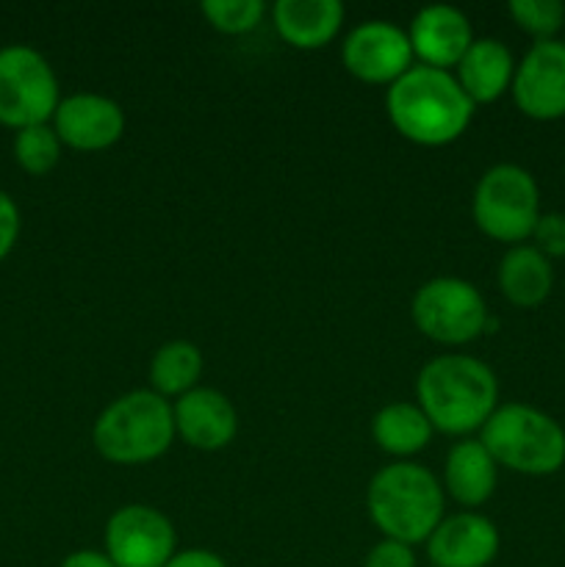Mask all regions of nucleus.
I'll list each match as a JSON object with an SVG mask.
<instances>
[{
    "label": "nucleus",
    "mask_w": 565,
    "mask_h": 567,
    "mask_svg": "<svg viewBox=\"0 0 565 567\" xmlns=\"http://www.w3.org/2000/svg\"><path fill=\"white\" fill-rule=\"evenodd\" d=\"M469 94L454 72L413 64L386 92V111L399 136L421 147H443L469 131L474 120Z\"/></svg>",
    "instance_id": "1"
},
{
    "label": "nucleus",
    "mask_w": 565,
    "mask_h": 567,
    "mask_svg": "<svg viewBox=\"0 0 565 567\" xmlns=\"http://www.w3.org/2000/svg\"><path fill=\"white\" fill-rule=\"evenodd\" d=\"M415 399L432 430L471 435L499 408V382L491 365L471 354H438L415 377Z\"/></svg>",
    "instance_id": "2"
},
{
    "label": "nucleus",
    "mask_w": 565,
    "mask_h": 567,
    "mask_svg": "<svg viewBox=\"0 0 565 567\" xmlns=\"http://www.w3.org/2000/svg\"><path fill=\"white\" fill-rule=\"evenodd\" d=\"M366 509L382 537L419 546L443 520V485L424 465L399 460L371 476Z\"/></svg>",
    "instance_id": "3"
},
{
    "label": "nucleus",
    "mask_w": 565,
    "mask_h": 567,
    "mask_svg": "<svg viewBox=\"0 0 565 567\" xmlns=\"http://www.w3.org/2000/svg\"><path fill=\"white\" fill-rule=\"evenodd\" d=\"M177 437L170 399L150 388L122 393L103 413L92 430L94 449L114 465H144L164 457Z\"/></svg>",
    "instance_id": "4"
},
{
    "label": "nucleus",
    "mask_w": 565,
    "mask_h": 567,
    "mask_svg": "<svg viewBox=\"0 0 565 567\" xmlns=\"http://www.w3.org/2000/svg\"><path fill=\"white\" fill-rule=\"evenodd\" d=\"M480 441L499 468L513 474L552 476L565 465V430L532 404H499L480 430Z\"/></svg>",
    "instance_id": "5"
},
{
    "label": "nucleus",
    "mask_w": 565,
    "mask_h": 567,
    "mask_svg": "<svg viewBox=\"0 0 565 567\" xmlns=\"http://www.w3.org/2000/svg\"><path fill=\"white\" fill-rule=\"evenodd\" d=\"M474 225L499 244L530 241L541 219V188L530 169L518 164H496L476 181L471 197Z\"/></svg>",
    "instance_id": "6"
},
{
    "label": "nucleus",
    "mask_w": 565,
    "mask_h": 567,
    "mask_svg": "<svg viewBox=\"0 0 565 567\" xmlns=\"http://www.w3.org/2000/svg\"><path fill=\"white\" fill-rule=\"evenodd\" d=\"M61 103L59 78L39 50L9 44L0 50V125H48Z\"/></svg>",
    "instance_id": "7"
},
{
    "label": "nucleus",
    "mask_w": 565,
    "mask_h": 567,
    "mask_svg": "<svg viewBox=\"0 0 565 567\" xmlns=\"http://www.w3.org/2000/svg\"><path fill=\"white\" fill-rule=\"evenodd\" d=\"M410 316L419 332L443 347H463L487 330L485 297L460 277L427 280L410 302Z\"/></svg>",
    "instance_id": "8"
},
{
    "label": "nucleus",
    "mask_w": 565,
    "mask_h": 567,
    "mask_svg": "<svg viewBox=\"0 0 565 567\" xmlns=\"http://www.w3.org/2000/svg\"><path fill=\"white\" fill-rule=\"evenodd\" d=\"M105 554L116 567H166L177 554L172 520L147 504H125L105 524Z\"/></svg>",
    "instance_id": "9"
},
{
    "label": "nucleus",
    "mask_w": 565,
    "mask_h": 567,
    "mask_svg": "<svg viewBox=\"0 0 565 567\" xmlns=\"http://www.w3.org/2000/svg\"><path fill=\"white\" fill-rule=\"evenodd\" d=\"M343 70L371 86H391L413 66L408 31L388 20L360 22L341 44Z\"/></svg>",
    "instance_id": "10"
},
{
    "label": "nucleus",
    "mask_w": 565,
    "mask_h": 567,
    "mask_svg": "<svg viewBox=\"0 0 565 567\" xmlns=\"http://www.w3.org/2000/svg\"><path fill=\"white\" fill-rule=\"evenodd\" d=\"M515 109L535 122H554L565 116V42H535L515 64Z\"/></svg>",
    "instance_id": "11"
},
{
    "label": "nucleus",
    "mask_w": 565,
    "mask_h": 567,
    "mask_svg": "<svg viewBox=\"0 0 565 567\" xmlns=\"http://www.w3.org/2000/svg\"><path fill=\"white\" fill-rule=\"evenodd\" d=\"M125 111L116 100L97 92L70 94L53 114V131L61 144L81 153H100L114 147L125 133Z\"/></svg>",
    "instance_id": "12"
},
{
    "label": "nucleus",
    "mask_w": 565,
    "mask_h": 567,
    "mask_svg": "<svg viewBox=\"0 0 565 567\" xmlns=\"http://www.w3.org/2000/svg\"><path fill=\"white\" fill-rule=\"evenodd\" d=\"M499 548L502 537L496 524L474 509H465L443 515L427 540V557L435 567H487L499 557Z\"/></svg>",
    "instance_id": "13"
},
{
    "label": "nucleus",
    "mask_w": 565,
    "mask_h": 567,
    "mask_svg": "<svg viewBox=\"0 0 565 567\" xmlns=\"http://www.w3.org/2000/svg\"><path fill=\"white\" fill-rule=\"evenodd\" d=\"M177 437L199 452H222L238 435V413L230 399L214 388H194L172 404Z\"/></svg>",
    "instance_id": "14"
},
{
    "label": "nucleus",
    "mask_w": 565,
    "mask_h": 567,
    "mask_svg": "<svg viewBox=\"0 0 565 567\" xmlns=\"http://www.w3.org/2000/svg\"><path fill=\"white\" fill-rule=\"evenodd\" d=\"M408 39L419 64L452 72L474 42V31H471V22L463 11L438 3L424 6L410 20Z\"/></svg>",
    "instance_id": "15"
},
{
    "label": "nucleus",
    "mask_w": 565,
    "mask_h": 567,
    "mask_svg": "<svg viewBox=\"0 0 565 567\" xmlns=\"http://www.w3.org/2000/svg\"><path fill=\"white\" fill-rule=\"evenodd\" d=\"M499 465L491 457L480 437H463L454 443L443 463V491L465 509H476L487 504L496 493Z\"/></svg>",
    "instance_id": "16"
},
{
    "label": "nucleus",
    "mask_w": 565,
    "mask_h": 567,
    "mask_svg": "<svg viewBox=\"0 0 565 567\" xmlns=\"http://www.w3.org/2000/svg\"><path fill=\"white\" fill-rule=\"evenodd\" d=\"M343 14L347 11L338 0H277L271 6V25L291 48L319 50L338 37Z\"/></svg>",
    "instance_id": "17"
},
{
    "label": "nucleus",
    "mask_w": 565,
    "mask_h": 567,
    "mask_svg": "<svg viewBox=\"0 0 565 567\" xmlns=\"http://www.w3.org/2000/svg\"><path fill=\"white\" fill-rule=\"evenodd\" d=\"M515 75L513 53L499 39H474L460 64L454 66L460 89L469 94L474 105L496 103L504 92H510Z\"/></svg>",
    "instance_id": "18"
},
{
    "label": "nucleus",
    "mask_w": 565,
    "mask_h": 567,
    "mask_svg": "<svg viewBox=\"0 0 565 567\" xmlns=\"http://www.w3.org/2000/svg\"><path fill=\"white\" fill-rule=\"evenodd\" d=\"M496 286L515 308H537L554 288V266L532 244H518L502 255L496 269Z\"/></svg>",
    "instance_id": "19"
},
{
    "label": "nucleus",
    "mask_w": 565,
    "mask_h": 567,
    "mask_svg": "<svg viewBox=\"0 0 565 567\" xmlns=\"http://www.w3.org/2000/svg\"><path fill=\"white\" fill-rule=\"evenodd\" d=\"M432 435H435V430L415 402L386 404L371 421V437H374L377 446L399 460L424 452Z\"/></svg>",
    "instance_id": "20"
},
{
    "label": "nucleus",
    "mask_w": 565,
    "mask_h": 567,
    "mask_svg": "<svg viewBox=\"0 0 565 567\" xmlns=\"http://www.w3.org/2000/svg\"><path fill=\"white\" fill-rule=\"evenodd\" d=\"M203 377V352L192 341H170L150 360V391L164 399H181Z\"/></svg>",
    "instance_id": "21"
},
{
    "label": "nucleus",
    "mask_w": 565,
    "mask_h": 567,
    "mask_svg": "<svg viewBox=\"0 0 565 567\" xmlns=\"http://www.w3.org/2000/svg\"><path fill=\"white\" fill-rule=\"evenodd\" d=\"M14 158L28 175H48L61 161V138L50 125L22 127L14 136Z\"/></svg>",
    "instance_id": "22"
},
{
    "label": "nucleus",
    "mask_w": 565,
    "mask_h": 567,
    "mask_svg": "<svg viewBox=\"0 0 565 567\" xmlns=\"http://www.w3.org/2000/svg\"><path fill=\"white\" fill-rule=\"evenodd\" d=\"M510 17L535 42H548L565 31V3L559 0H510Z\"/></svg>",
    "instance_id": "23"
},
{
    "label": "nucleus",
    "mask_w": 565,
    "mask_h": 567,
    "mask_svg": "<svg viewBox=\"0 0 565 567\" xmlns=\"http://www.w3.org/2000/svg\"><path fill=\"white\" fill-rule=\"evenodd\" d=\"M266 14V6L260 0H205L203 17L214 31L227 37H242L255 31Z\"/></svg>",
    "instance_id": "24"
},
{
    "label": "nucleus",
    "mask_w": 565,
    "mask_h": 567,
    "mask_svg": "<svg viewBox=\"0 0 565 567\" xmlns=\"http://www.w3.org/2000/svg\"><path fill=\"white\" fill-rule=\"evenodd\" d=\"M532 247L546 255L548 260L565 258V214H541L535 230H532Z\"/></svg>",
    "instance_id": "25"
},
{
    "label": "nucleus",
    "mask_w": 565,
    "mask_h": 567,
    "mask_svg": "<svg viewBox=\"0 0 565 567\" xmlns=\"http://www.w3.org/2000/svg\"><path fill=\"white\" fill-rule=\"evenodd\" d=\"M363 567H419V559H415L413 546L382 537V540L366 554Z\"/></svg>",
    "instance_id": "26"
},
{
    "label": "nucleus",
    "mask_w": 565,
    "mask_h": 567,
    "mask_svg": "<svg viewBox=\"0 0 565 567\" xmlns=\"http://www.w3.org/2000/svg\"><path fill=\"white\" fill-rule=\"evenodd\" d=\"M17 236H20V210L9 194L0 192V260L11 252Z\"/></svg>",
    "instance_id": "27"
},
{
    "label": "nucleus",
    "mask_w": 565,
    "mask_h": 567,
    "mask_svg": "<svg viewBox=\"0 0 565 567\" xmlns=\"http://www.w3.org/2000/svg\"><path fill=\"white\" fill-rule=\"evenodd\" d=\"M166 567H227L219 554L208 551V548H186L177 551L175 557L166 563Z\"/></svg>",
    "instance_id": "28"
},
{
    "label": "nucleus",
    "mask_w": 565,
    "mask_h": 567,
    "mask_svg": "<svg viewBox=\"0 0 565 567\" xmlns=\"http://www.w3.org/2000/svg\"><path fill=\"white\" fill-rule=\"evenodd\" d=\"M61 567H116L109 559L105 551H92V548H83V551H72L70 557L61 563Z\"/></svg>",
    "instance_id": "29"
}]
</instances>
